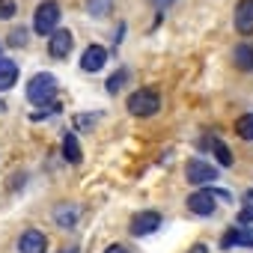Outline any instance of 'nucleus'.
<instances>
[{
    "label": "nucleus",
    "instance_id": "f257e3e1",
    "mask_svg": "<svg viewBox=\"0 0 253 253\" xmlns=\"http://www.w3.org/2000/svg\"><path fill=\"white\" fill-rule=\"evenodd\" d=\"M27 98L30 104L36 107H48V104H57V78L48 75V72H39L27 81Z\"/></svg>",
    "mask_w": 253,
    "mask_h": 253
},
{
    "label": "nucleus",
    "instance_id": "f03ea898",
    "mask_svg": "<svg viewBox=\"0 0 253 253\" xmlns=\"http://www.w3.org/2000/svg\"><path fill=\"white\" fill-rule=\"evenodd\" d=\"M125 107H128L131 116H155L158 107H161V95H158V89L143 86V89H134V92L128 95Z\"/></svg>",
    "mask_w": 253,
    "mask_h": 253
},
{
    "label": "nucleus",
    "instance_id": "7ed1b4c3",
    "mask_svg": "<svg viewBox=\"0 0 253 253\" xmlns=\"http://www.w3.org/2000/svg\"><path fill=\"white\" fill-rule=\"evenodd\" d=\"M57 24H60V6L54 3V0L39 3L36 12H33V30H36L39 36H51V33L57 30Z\"/></svg>",
    "mask_w": 253,
    "mask_h": 253
},
{
    "label": "nucleus",
    "instance_id": "20e7f679",
    "mask_svg": "<svg viewBox=\"0 0 253 253\" xmlns=\"http://www.w3.org/2000/svg\"><path fill=\"white\" fill-rule=\"evenodd\" d=\"M185 173H188V182L191 185H206V182H214L217 179V167H211L206 161H188Z\"/></svg>",
    "mask_w": 253,
    "mask_h": 253
},
{
    "label": "nucleus",
    "instance_id": "39448f33",
    "mask_svg": "<svg viewBox=\"0 0 253 253\" xmlns=\"http://www.w3.org/2000/svg\"><path fill=\"white\" fill-rule=\"evenodd\" d=\"M188 209H191L194 214H200V217L214 214V209H217L214 194H211V191H194V194L188 197Z\"/></svg>",
    "mask_w": 253,
    "mask_h": 253
},
{
    "label": "nucleus",
    "instance_id": "423d86ee",
    "mask_svg": "<svg viewBox=\"0 0 253 253\" xmlns=\"http://www.w3.org/2000/svg\"><path fill=\"white\" fill-rule=\"evenodd\" d=\"M161 226V214L158 211H140V214H134L131 217V235H149V232H155Z\"/></svg>",
    "mask_w": 253,
    "mask_h": 253
},
{
    "label": "nucleus",
    "instance_id": "0eeeda50",
    "mask_svg": "<svg viewBox=\"0 0 253 253\" xmlns=\"http://www.w3.org/2000/svg\"><path fill=\"white\" fill-rule=\"evenodd\" d=\"M107 63V48L101 45H89L81 57V72H101Z\"/></svg>",
    "mask_w": 253,
    "mask_h": 253
},
{
    "label": "nucleus",
    "instance_id": "6e6552de",
    "mask_svg": "<svg viewBox=\"0 0 253 253\" xmlns=\"http://www.w3.org/2000/svg\"><path fill=\"white\" fill-rule=\"evenodd\" d=\"M18 250H21V253H45V250H48V238H45L39 229H27V232H21V238H18Z\"/></svg>",
    "mask_w": 253,
    "mask_h": 253
},
{
    "label": "nucleus",
    "instance_id": "1a4fd4ad",
    "mask_svg": "<svg viewBox=\"0 0 253 253\" xmlns=\"http://www.w3.org/2000/svg\"><path fill=\"white\" fill-rule=\"evenodd\" d=\"M48 48H51V57H54V60L69 57V51H72V33H69V30H63V27H57V30L51 33Z\"/></svg>",
    "mask_w": 253,
    "mask_h": 253
},
{
    "label": "nucleus",
    "instance_id": "9d476101",
    "mask_svg": "<svg viewBox=\"0 0 253 253\" xmlns=\"http://www.w3.org/2000/svg\"><path fill=\"white\" fill-rule=\"evenodd\" d=\"M235 30L241 36L253 33V0H241V3L235 6Z\"/></svg>",
    "mask_w": 253,
    "mask_h": 253
},
{
    "label": "nucleus",
    "instance_id": "9b49d317",
    "mask_svg": "<svg viewBox=\"0 0 253 253\" xmlns=\"http://www.w3.org/2000/svg\"><path fill=\"white\" fill-rule=\"evenodd\" d=\"M78 206L75 203H60L57 209H54V223L57 226H63V229H69V226H75L78 223Z\"/></svg>",
    "mask_w": 253,
    "mask_h": 253
},
{
    "label": "nucleus",
    "instance_id": "f8f14e48",
    "mask_svg": "<svg viewBox=\"0 0 253 253\" xmlns=\"http://www.w3.org/2000/svg\"><path fill=\"white\" fill-rule=\"evenodd\" d=\"M200 149H211L214 155H217V161L223 164V167H229L232 164V155H229V149H226V143H220L217 137H200V143H197Z\"/></svg>",
    "mask_w": 253,
    "mask_h": 253
},
{
    "label": "nucleus",
    "instance_id": "ddd939ff",
    "mask_svg": "<svg viewBox=\"0 0 253 253\" xmlns=\"http://www.w3.org/2000/svg\"><path fill=\"white\" fill-rule=\"evenodd\" d=\"M232 60H235V69H238V72H253V45H250V42L235 45Z\"/></svg>",
    "mask_w": 253,
    "mask_h": 253
},
{
    "label": "nucleus",
    "instance_id": "4468645a",
    "mask_svg": "<svg viewBox=\"0 0 253 253\" xmlns=\"http://www.w3.org/2000/svg\"><path fill=\"white\" fill-rule=\"evenodd\" d=\"M15 81H18V66H15V60H0V92L12 89Z\"/></svg>",
    "mask_w": 253,
    "mask_h": 253
},
{
    "label": "nucleus",
    "instance_id": "2eb2a0df",
    "mask_svg": "<svg viewBox=\"0 0 253 253\" xmlns=\"http://www.w3.org/2000/svg\"><path fill=\"white\" fill-rule=\"evenodd\" d=\"M232 244L253 247V235H250V232H244V229H235V226H232V229H226V232H223V238H220V247H223V250H229Z\"/></svg>",
    "mask_w": 253,
    "mask_h": 253
},
{
    "label": "nucleus",
    "instance_id": "dca6fc26",
    "mask_svg": "<svg viewBox=\"0 0 253 253\" xmlns=\"http://www.w3.org/2000/svg\"><path fill=\"white\" fill-rule=\"evenodd\" d=\"M63 158H66L69 164H81V161H84V152H81L75 134H66V137H63Z\"/></svg>",
    "mask_w": 253,
    "mask_h": 253
},
{
    "label": "nucleus",
    "instance_id": "f3484780",
    "mask_svg": "<svg viewBox=\"0 0 253 253\" xmlns=\"http://www.w3.org/2000/svg\"><path fill=\"white\" fill-rule=\"evenodd\" d=\"M235 134L241 140H253V113H244L235 119Z\"/></svg>",
    "mask_w": 253,
    "mask_h": 253
},
{
    "label": "nucleus",
    "instance_id": "a211bd4d",
    "mask_svg": "<svg viewBox=\"0 0 253 253\" xmlns=\"http://www.w3.org/2000/svg\"><path fill=\"white\" fill-rule=\"evenodd\" d=\"M110 9H113V0H86V12L92 18H104L110 15Z\"/></svg>",
    "mask_w": 253,
    "mask_h": 253
},
{
    "label": "nucleus",
    "instance_id": "6ab92c4d",
    "mask_svg": "<svg viewBox=\"0 0 253 253\" xmlns=\"http://www.w3.org/2000/svg\"><path fill=\"white\" fill-rule=\"evenodd\" d=\"M125 81H128V72H125V69H122V72H116V75H110L104 86H107V92H119V89L125 86Z\"/></svg>",
    "mask_w": 253,
    "mask_h": 253
},
{
    "label": "nucleus",
    "instance_id": "aec40b11",
    "mask_svg": "<svg viewBox=\"0 0 253 253\" xmlns=\"http://www.w3.org/2000/svg\"><path fill=\"white\" fill-rule=\"evenodd\" d=\"M15 12H18V3H15V0H0V21H9Z\"/></svg>",
    "mask_w": 253,
    "mask_h": 253
},
{
    "label": "nucleus",
    "instance_id": "412c9836",
    "mask_svg": "<svg viewBox=\"0 0 253 253\" xmlns=\"http://www.w3.org/2000/svg\"><path fill=\"white\" fill-rule=\"evenodd\" d=\"M9 45H12V48L27 45V30H21V27H18V30H12V33H9Z\"/></svg>",
    "mask_w": 253,
    "mask_h": 253
},
{
    "label": "nucleus",
    "instance_id": "4be33fe9",
    "mask_svg": "<svg viewBox=\"0 0 253 253\" xmlns=\"http://www.w3.org/2000/svg\"><path fill=\"white\" fill-rule=\"evenodd\" d=\"M75 119H78L75 125H78L81 131H86V128H92V125H95V116H89V113H78Z\"/></svg>",
    "mask_w": 253,
    "mask_h": 253
},
{
    "label": "nucleus",
    "instance_id": "5701e85b",
    "mask_svg": "<svg viewBox=\"0 0 253 253\" xmlns=\"http://www.w3.org/2000/svg\"><path fill=\"white\" fill-rule=\"evenodd\" d=\"M173 3H176V0H152V6H155L158 12H164V9H170Z\"/></svg>",
    "mask_w": 253,
    "mask_h": 253
},
{
    "label": "nucleus",
    "instance_id": "b1692460",
    "mask_svg": "<svg viewBox=\"0 0 253 253\" xmlns=\"http://www.w3.org/2000/svg\"><path fill=\"white\" fill-rule=\"evenodd\" d=\"M104 253H131V250L125 247V244H110V247H107Z\"/></svg>",
    "mask_w": 253,
    "mask_h": 253
},
{
    "label": "nucleus",
    "instance_id": "393cba45",
    "mask_svg": "<svg viewBox=\"0 0 253 253\" xmlns=\"http://www.w3.org/2000/svg\"><path fill=\"white\" fill-rule=\"evenodd\" d=\"M188 253H209V247H206V244H194Z\"/></svg>",
    "mask_w": 253,
    "mask_h": 253
},
{
    "label": "nucleus",
    "instance_id": "a878e982",
    "mask_svg": "<svg viewBox=\"0 0 253 253\" xmlns=\"http://www.w3.org/2000/svg\"><path fill=\"white\" fill-rule=\"evenodd\" d=\"M244 220H250V223H253V206H247V209H244Z\"/></svg>",
    "mask_w": 253,
    "mask_h": 253
},
{
    "label": "nucleus",
    "instance_id": "bb28decb",
    "mask_svg": "<svg viewBox=\"0 0 253 253\" xmlns=\"http://www.w3.org/2000/svg\"><path fill=\"white\" fill-rule=\"evenodd\" d=\"M60 253H66V250H60ZM69 253H75V250H69Z\"/></svg>",
    "mask_w": 253,
    "mask_h": 253
},
{
    "label": "nucleus",
    "instance_id": "cd10ccee",
    "mask_svg": "<svg viewBox=\"0 0 253 253\" xmlns=\"http://www.w3.org/2000/svg\"><path fill=\"white\" fill-rule=\"evenodd\" d=\"M0 110H3V101H0Z\"/></svg>",
    "mask_w": 253,
    "mask_h": 253
}]
</instances>
